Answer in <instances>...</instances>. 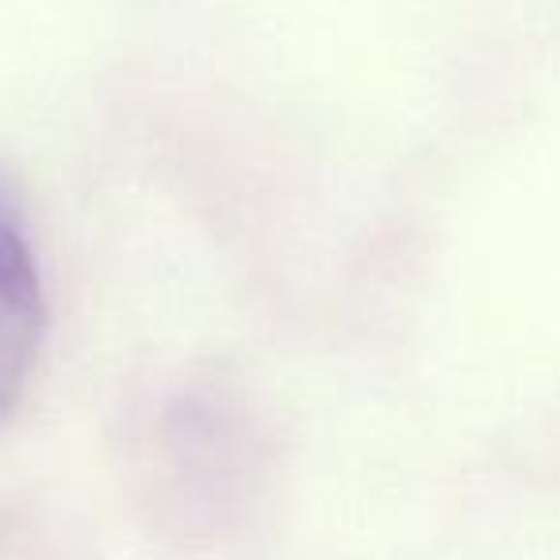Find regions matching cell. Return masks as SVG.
<instances>
[{
    "mask_svg": "<svg viewBox=\"0 0 560 560\" xmlns=\"http://www.w3.org/2000/svg\"><path fill=\"white\" fill-rule=\"evenodd\" d=\"M47 335V296L16 200L0 185V422L20 404Z\"/></svg>",
    "mask_w": 560,
    "mask_h": 560,
    "instance_id": "6da1fadb",
    "label": "cell"
}]
</instances>
